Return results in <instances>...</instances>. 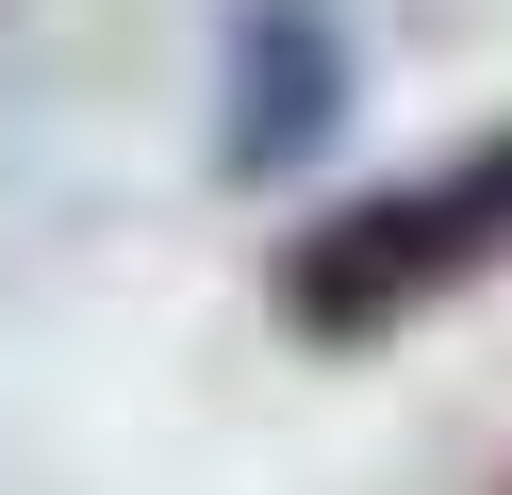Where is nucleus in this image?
Wrapping results in <instances>:
<instances>
[{"instance_id": "obj_1", "label": "nucleus", "mask_w": 512, "mask_h": 495, "mask_svg": "<svg viewBox=\"0 0 512 495\" xmlns=\"http://www.w3.org/2000/svg\"><path fill=\"white\" fill-rule=\"evenodd\" d=\"M512 264V132H479L463 165H430V182H380V198H331V215L281 248V330L298 347H380V330H413L430 297L496 281Z\"/></svg>"}, {"instance_id": "obj_2", "label": "nucleus", "mask_w": 512, "mask_h": 495, "mask_svg": "<svg viewBox=\"0 0 512 495\" xmlns=\"http://www.w3.org/2000/svg\"><path fill=\"white\" fill-rule=\"evenodd\" d=\"M347 132V33L314 0H248L232 17V66H215V165L232 182H281Z\"/></svg>"}]
</instances>
